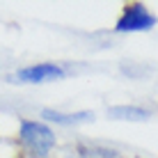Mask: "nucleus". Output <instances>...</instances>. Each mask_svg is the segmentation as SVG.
Wrapping results in <instances>:
<instances>
[{"label":"nucleus","instance_id":"nucleus-1","mask_svg":"<svg viewBox=\"0 0 158 158\" xmlns=\"http://www.w3.org/2000/svg\"><path fill=\"white\" fill-rule=\"evenodd\" d=\"M19 142L23 151L32 158H48L55 149L57 140L48 124L37 119H21L19 122Z\"/></svg>","mask_w":158,"mask_h":158},{"label":"nucleus","instance_id":"nucleus-2","mask_svg":"<svg viewBox=\"0 0 158 158\" xmlns=\"http://www.w3.org/2000/svg\"><path fill=\"white\" fill-rule=\"evenodd\" d=\"M154 25H156V16L142 2H128V5H124L115 30L117 32H147Z\"/></svg>","mask_w":158,"mask_h":158},{"label":"nucleus","instance_id":"nucleus-3","mask_svg":"<svg viewBox=\"0 0 158 158\" xmlns=\"http://www.w3.org/2000/svg\"><path fill=\"white\" fill-rule=\"evenodd\" d=\"M67 76V69L57 62H39V64H30L23 67L21 71H16V83H48V80H60Z\"/></svg>","mask_w":158,"mask_h":158},{"label":"nucleus","instance_id":"nucleus-4","mask_svg":"<svg viewBox=\"0 0 158 158\" xmlns=\"http://www.w3.org/2000/svg\"><path fill=\"white\" fill-rule=\"evenodd\" d=\"M41 117L48 119V122L62 124V126H71V124L87 122V119H92L94 115H92V112H73V115H69V112H57V110H44Z\"/></svg>","mask_w":158,"mask_h":158},{"label":"nucleus","instance_id":"nucleus-5","mask_svg":"<svg viewBox=\"0 0 158 158\" xmlns=\"http://www.w3.org/2000/svg\"><path fill=\"white\" fill-rule=\"evenodd\" d=\"M110 117L142 122V119L149 117V110H144V108H140V106H115V108H110Z\"/></svg>","mask_w":158,"mask_h":158}]
</instances>
